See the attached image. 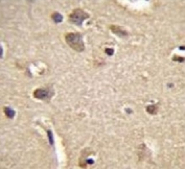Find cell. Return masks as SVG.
<instances>
[{
	"instance_id": "1",
	"label": "cell",
	"mask_w": 185,
	"mask_h": 169,
	"mask_svg": "<svg viewBox=\"0 0 185 169\" xmlns=\"http://www.w3.org/2000/svg\"><path fill=\"white\" fill-rule=\"evenodd\" d=\"M66 43L78 52H83L85 50V43L83 41V36L80 32H68L65 34Z\"/></svg>"
},
{
	"instance_id": "2",
	"label": "cell",
	"mask_w": 185,
	"mask_h": 169,
	"mask_svg": "<svg viewBox=\"0 0 185 169\" xmlns=\"http://www.w3.org/2000/svg\"><path fill=\"white\" fill-rule=\"evenodd\" d=\"M89 14L82 9H75L72 11V13L69 15V21L78 26L83 25V22L89 18Z\"/></svg>"
},
{
	"instance_id": "3",
	"label": "cell",
	"mask_w": 185,
	"mask_h": 169,
	"mask_svg": "<svg viewBox=\"0 0 185 169\" xmlns=\"http://www.w3.org/2000/svg\"><path fill=\"white\" fill-rule=\"evenodd\" d=\"M34 97L41 100L49 101L53 96V89L51 87H45V88H39L34 91Z\"/></svg>"
},
{
	"instance_id": "4",
	"label": "cell",
	"mask_w": 185,
	"mask_h": 169,
	"mask_svg": "<svg viewBox=\"0 0 185 169\" xmlns=\"http://www.w3.org/2000/svg\"><path fill=\"white\" fill-rule=\"evenodd\" d=\"M109 28H110V30L113 32V34H116V36H118V37H120V38H127L128 36H129L128 32L124 30V29L118 25H110L109 26Z\"/></svg>"
},
{
	"instance_id": "5",
	"label": "cell",
	"mask_w": 185,
	"mask_h": 169,
	"mask_svg": "<svg viewBox=\"0 0 185 169\" xmlns=\"http://www.w3.org/2000/svg\"><path fill=\"white\" fill-rule=\"evenodd\" d=\"M51 19L53 20V22L58 24V23H61L63 21V16L60 13H58V11H55V13L51 14Z\"/></svg>"
},
{
	"instance_id": "6",
	"label": "cell",
	"mask_w": 185,
	"mask_h": 169,
	"mask_svg": "<svg viewBox=\"0 0 185 169\" xmlns=\"http://www.w3.org/2000/svg\"><path fill=\"white\" fill-rule=\"evenodd\" d=\"M3 111H4V114H5L6 117L11 118V119H13V118L15 117V115H16V113H15L14 110L11 109V108H9V106H5V108L3 109Z\"/></svg>"
},
{
	"instance_id": "7",
	"label": "cell",
	"mask_w": 185,
	"mask_h": 169,
	"mask_svg": "<svg viewBox=\"0 0 185 169\" xmlns=\"http://www.w3.org/2000/svg\"><path fill=\"white\" fill-rule=\"evenodd\" d=\"M147 112L151 115H155V114H157L158 110H157L156 106H147Z\"/></svg>"
},
{
	"instance_id": "8",
	"label": "cell",
	"mask_w": 185,
	"mask_h": 169,
	"mask_svg": "<svg viewBox=\"0 0 185 169\" xmlns=\"http://www.w3.org/2000/svg\"><path fill=\"white\" fill-rule=\"evenodd\" d=\"M105 52H106V55H114V49L113 48H106L105 49Z\"/></svg>"
},
{
	"instance_id": "9",
	"label": "cell",
	"mask_w": 185,
	"mask_h": 169,
	"mask_svg": "<svg viewBox=\"0 0 185 169\" xmlns=\"http://www.w3.org/2000/svg\"><path fill=\"white\" fill-rule=\"evenodd\" d=\"M47 134H48V138H49V142L50 144H53V139H52V133L50 129H48L47 131Z\"/></svg>"
},
{
	"instance_id": "10",
	"label": "cell",
	"mask_w": 185,
	"mask_h": 169,
	"mask_svg": "<svg viewBox=\"0 0 185 169\" xmlns=\"http://www.w3.org/2000/svg\"><path fill=\"white\" fill-rule=\"evenodd\" d=\"M173 60L174 61H178V62H184V57H174Z\"/></svg>"
}]
</instances>
